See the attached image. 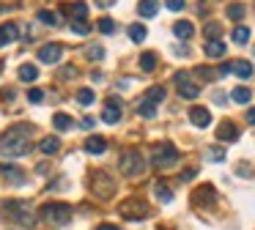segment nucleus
<instances>
[{
    "mask_svg": "<svg viewBox=\"0 0 255 230\" xmlns=\"http://www.w3.org/2000/svg\"><path fill=\"white\" fill-rule=\"evenodd\" d=\"M30 151V129L28 126H11L0 137V153L3 156H25Z\"/></svg>",
    "mask_w": 255,
    "mask_h": 230,
    "instance_id": "nucleus-1",
    "label": "nucleus"
},
{
    "mask_svg": "<svg viewBox=\"0 0 255 230\" xmlns=\"http://www.w3.org/2000/svg\"><path fill=\"white\" fill-rule=\"evenodd\" d=\"M39 217L52 225H66L72 222V206H66V203H47V206L39 208Z\"/></svg>",
    "mask_w": 255,
    "mask_h": 230,
    "instance_id": "nucleus-2",
    "label": "nucleus"
},
{
    "mask_svg": "<svg viewBox=\"0 0 255 230\" xmlns=\"http://www.w3.org/2000/svg\"><path fill=\"white\" fill-rule=\"evenodd\" d=\"M178 162V151L173 142H156L151 148V164L154 167H170V164Z\"/></svg>",
    "mask_w": 255,
    "mask_h": 230,
    "instance_id": "nucleus-3",
    "label": "nucleus"
},
{
    "mask_svg": "<svg viewBox=\"0 0 255 230\" xmlns=\"http://www.w3.org/2000/svg\"><path fill=\"white\" fill-rule=\"evenodd\" d=\"M91 189H94L96 197H110L113 192H116V181H113L105 170H96V173L91 175Z\"/></svg>",
    "mask_w": 255,
    "mask_h": 230,
    "instance_id": "nucleus-4",
    "label": "nucleus"
},
{
    "mask_svg": "<svg viewBox=\"0 0 255 230\" xmlns=\"http://www.w3.org/2000/svg\"><path fill=\"white\" fill-rule=\"evenodd\" d=\"M3 214H8L14 222H22L25 228H30V225H33V217H30V211H28V203L8 200V203H3Z\"/></svg>",
    "mask_w": 255,
    "mask_h": 230,
    "instance_id": "nucleus-5",
    "label": "nucleus"
},
{
    "mask_svg": "<svg viewBox=\"0 0 255 230\" xmlns=\"http://www.w3.org/2000/svg\"><path fill=\"white\" fill-rule=\"evenodd\" d=\"M118 167H121L124 175H140L145 170V162H143V153L137 151H127L121 156V162H118Z\"/></svg>",
    "mask_w": 255,
    "mask_h": 230,
    "instance_id": "nucleus-6",
    "label": "nucleus"
},
{
    "mask_svg": "<svg viewBox=\"0 0 255 230\" xmlns=\"http://www.w3.org/2000/svg\"><path fill=\"white\" fill-rule=\"evenodd\" d=\"M118 211H121V217L140 222V219H145V214H148V206H145V200H137V197H132V200L121 203V206H118Z\"/></svg>",
    "mask_w": 255,
    "mask_h": 230,
    "instance_id": "nucleus-7",
    "label": "nucleus"
},
{
    "mask_svg": "<svg viewBox=\"0 0 255 230\" xmlns=\"http://www.w3.org/2000/svg\"><path fill=\"white\" fill-rule=\"evenodd\" d=\"M173 82L178 85V96L181 99H198L200 96V88L189 80L187 71H176V74H173Z\"/></svg>",
    "mask_w": 255,
    "mask_h": 230,
    "instance_id": "nucleus-8",
    "label": "nucleus"
},
{
    "mask_svg": "<svg viewBox=\"0 0 255 230\" xmlns=\"http://www.w3.org/2000/svg\"><path fill=\"white\" fill-rule=\"evenodd\" d=\"M102 120H105V123H110V126L121 120V102H118V99H107V102H105Z\"/></svg>",
    "mask_w": 255,
    "mask_h": 230,
    "instance_id": "nucleus-9",
    "label": "nucleus"
},
{
    "mask_svg": "<svg viewBox=\"0 0 255 230\" xmlns=\"http://www.w3.org/2000/svg\"><path fill=\"white\" fill-rule=\"evenodd\" d=\"M61 58H63V47H61V44H44V47L39 49V60H41V63H47V66L58 63Z\"/></svg>",
    "mask_w": 255,
    "mask_h": 230,
    "instance_id": "nucleus-10",
    "label": "nucleus"
},
{
    "mask_svg": "<svg viewBox=\"0 0 255 230\" xmlns=\"http://www.w3.org/2000/svg\"><path fill=\"white\" fill-rule=\"evenodd\" d=\"M217 137H220L222 142H236L239 140V129L233 120H222L220 126H217Z\"/></svg>",
    "mask_w": 255,
    "mask_h": 230,
    "instance_id": "nucleus-11",
    "label": "nucleus"
},
{
    "mask_svg": "<svg viewBox=\"0 0 255 230\" xmlns=\"http://www.w3.org/2000/svg\"><path fill=\"white\" fill-rule=\"evenodd\" d=\"M19 36V27L14 25V22H3L0 25V47H8V44H14Z\"/></svg>",
    "mask_w": 255,
    "mask_h": 230,
    "instance_id": "nucleus-12",
    "label": "nucleus"
},
{
    "mask_svg": "<svg viewBox=\"0 0 255 230\" xmlns=\"http://www.w3.org/2000/svg\"><path fill=\"white\" fill-rule=\"evenodd\" d=\"M189 120H192L198 129H206V126L211 123V113L206 107H192L189 110Z\"/></svg>",
    "mask_w": 255,
    "mask_h": 230,
    "instance_id": "nucleus-13",
    "label": "nucleus"
},
{
    "mask_svg": "<svg viewBox=\"0 0 255 230\" xmlns=\"http://www.w3.org/2000/svg\"><path fill=\"white\" fill-rule=\"evenodd\" d=\"M85 153H94V156H99V153H105L107 151V140L105 137H99V134H91L88 140H85Z\"/></svg>",
    "mask_w": 255,
    "mask_h": 230,
    "instance_id": "nucleus-14",
    "label": "nucleus"
},
{
    "mask_svg": "<svg viewBox=\"0 0 255 230\" xmlns=\"http://www.w3.org/2000/svg\"><path fill=\"white\" fill-rule=\"evenodd\" d=\"M214 197H217V192H214V186H211V184L200 186V189L195 192V203H198V206H211Z\"/></svg>",
    "mask_w": 255,
    "mask_h": 230,
    "instance_id": "nucleus-15",
    "label": "nucleus"
},
{
    "mask_svg": "<svg viewBox=\"0 0 255 230\" xmlns=\"http://www.w3.org/2000/svg\"><path fill=\"white\" fill-rule=\"evenodd\" d=\"M231 74L242 77V80H250L253 77V63L250 60H231Z\"/></svg>",
    "mask_w": 255,
    "mask_h": 230,
    "instance_id": "nucleus-16",
    "label": "nucleus"
},
{
    "mask_svg": "<svg viewBox=\"0 0 255 230\" xmlns=\"http://www.w3.org/2000/svg\"><path fill=\"white\" fill-rule=\"evenodd\" d=\"M39 151H41V153H47V156H55V153L61 151V140H58V137H41Z\"/></svg>",
    "mask_w": 255,
    "mask_h": 230,
    "instance_id": "nucleus-17",
    "label": "nucleus"
},
{
    "mask_svg": "<svg viewBox=\"0 0 255 230\" xmlns=\"http://www.w3.org/2000/svg\"><path fill=\"white\" fill-rule=\"evenodd\" d=\"M233 102L236 104H250L253 102V88H244V85H239V88H233Z\"/></svg>",
    "mask_w": 255,
    "mask_h": 230,
    "instance_id": "nucleus-18",
    "label": "nucleus"
},
{
    "mask_svg": "<svg viewBox=\"0 0 255 230\" xmlns=\"http://www.w3.org/2000/svg\"><path fill=\"white\" fill-rule=\"evenodd\" d=\"M225 49H228V47L220 41V38H217V41H209V44H206L203 52H206V58H222V55H225Z\"/></svg>",
    "mask_w": 255,
    "mask_h": 230,
    "instance_id": "nucleus-19",
    "label": "nucleus"
},
{
    "mask_svg": "<svg viewBox=\"0 0 255 230\" xmlns=\"http://www.w3.org/2000/svg\"><path fill=\"white\" fill-rule=\"evenodd\" d=\"M0 173L6 175L11 184H22V170L14 167V164H0Z\"/></svg>",
    "mask_w": 255,
    "mask_h": 230,
    "instance_id": "nucleus-20",
    "label": "nucleus"
},
{
    "mask_svg": "<svg viewBox=\"0 0 255 230\" xmlns=\"http://www.w3.org/2000/svg\"><path fill=\"white\" fill-rule=\"evenodd\" d=\"M137 115H140V118H154V115H156V104L148 102V99H140V102H137Z\"/></svg>",
    "mask_w": 255,
    "mask_h": 230,
    "instance_id": "nucleus-21",
    "label": "nucleus"
},
{
    "mask_svg": "<svg viewBox=\"0 0 255 230\" xmlns=\"http://www.w3.org/2000/svg\"><path fill=\"white\" fill-rule=\"evenodd\" d=\"M137 11H140V16H156V11H159V3H156V0H140Z\"/></svg>",
    "mask_w": 255,
    "mask_h": 230,
    "instance_id": "nucleus-22",
    "label": "nucleus"
},
{
    "mask_svg": "<svg viewBox=\"0 0 255 230\" xmlns=\"http://www.w3.org/2000/svg\"><path fill=\"white\" fill-rule=\"evenodd\" d=\"M154 195H156V200H159V203H170L173 200V189L167 184H162V181L154 186Z\"/></svg>",
    "mask_w": 255,
    "mask_h": 230,
    "instance_id": "nucleus-23",
    "label": "nucleus"
},
{
    "mask_svg": "<svg viewBox=\"0 0 255 230\" xmlns=\"http://www.w3.org/2000/svg\"><path fill=\"white\" fill-rule=\"evenodd\" d=\"M173 33H176L178 38H189L195 33V27H192V22H176V25H173Z\"/></svg>",
    "mask_w": 255,
    "mask_h": 230,
    "instance_id": "nucleus-24",
    "label": "nucleus"
},
{
    "mask_svg": "<svg viewBox=\"0 0 255 230\" xmlns=\"http://www.w3.org/2000/svg\"><path fill=\"white\" fill-rule=\"evenodd\" d=\"M52 126H55L58 131H66V129H72V126H74V120L69 118L66 113H58L55 118H52Z\"/></svg>",
    "mask_w": 255,
    "mask_h": 230,
    "instance_id": "nucleus-25",
    "label": "nucleus"
},
{
    "mask_svg": "<svg viewBox=\"0 0 255 230\" xmlns=\"http://www.w3.org/2000/svg\"><path fill=\"white\" fill-rule=\"evenodd\" d=\"M129 38H132L134 44H143L145 41V25H140V22L129 25Z\"/></svg>",
    "mask_w": 255,
    "mask_h": 230,
    "instance_id": "nucleus-26",
    "label": "nucleus"
},
{
    "mask_svg": "<svg viewBox=\"0 0 255 230\" xmlns=\"http://www.w3.org/2000/svg\"><path fill=\"white\" fill-rule=\"evenodd\" d=\"M36 77H39V69H36V66H30V63L19 66V80L22 82H33Z\"/></svg>",
    "mask_w": 255,
    "mask_h": 230,
    "instance_id": "nucleus-27",
    "label": "nucleus"
},
{
    "mask_svg": "<svg viewBox=\"0 0 255 230\" xmlns=\"http://www.w3.org/2000/svg\"><path fill=\"white\" fill-rule=\"evenodd\" d=\"M203 33H206L209 41H217V38L222 36V25H220V22H209V25L203 27Z\"/></svg>",
    "mask_w": 255,
    "mask_h": 230,
    "instance_id": "nucleus-28",
    "label": "nucleus"
},
{
    "mask_svg": "<svg viewBox=\"0 0 255 230\" xmlns=\"http://www.w3.org/2000/svg\"><path fill=\"white\" fill-rule=\"evenodd\" d=\"M140 69H143V71H154L156 69V55L154 52H143V55H140Z\"/></svg>",
    "mask_w": 255,
    "mask_h": 230,
    "instance_id": "nucleus-29",
    "label": "nucleus"
},
{
    "mask_svg": "<svg viewBox=\"0 0 255 230\" xmlns=\"http://www.w3.org/2000/svg\"><path fill=\"white\" fill-rule=\"evenodd\" d=\"M69 14H72L74 19H85V16H88V5L85 3H72L69 5Z\"/></svg>",
    "mask_w": 255,
    "mask_h": 230,
    "instance_id": "nucleus-30",
    "label": "nucleus"
},
{
    "mask_svg": "<svg viewBox=\"0 0 255 230\" xmlns=\"http://www.w3.org/2000/svg\"><path fill=\"white\" fill-rule=\"evenodd\" d=\"M231 38H233L236 44H247V41H250V27H244V25H242V27H236Z\"/></svg>",
    "mask_w": 255,
    "mask_h": 230,
    "instance_id": "nucleus-31",
    "label": "nucleus"
},
{
    "mask_svg": "<svg viewBox=\"0 0 255 230\" xmlns=\"http://www.w3.org/2000/svg\"><path fill=\"white\" fill-rule=\"evenodd\" d=\"M94 99H96V96H94V91H91V88H83V91L77 93V102L83 104V107H88V104H94Z\"/></svg>",
    "mask_w": 255,
    "mask_h": 230,
    "instance_id": "nucleus-32",
    "label": "nucleus"
},
{
    "mask_svg": "<svg viewBox=\"0 0 255 230\" xmlns=\"http://www.w3.org/2000/svg\"><path fill=\"white\" fill-rule=\"evenodd\" d=\"M72 30L77 33V36H88V33H91V25H88L85 19H74V22H72Z\"/></svg>",
    "mask_w": 255,
    "mask_h": 230,
    "instance_id": "nucleus-33",
    "label": "nucleus"
},
{
    "mask_svg": "<svg viewBox=\"0 0 255 230\" xmlns=\"http://www.w3.org/2000/svg\"><path fill=\"white\" fill-rule=\"evenodd\" d=\"M225 14H228V19H242V16H244V5L242 3H233V5H228Z\"/></svg>",
    "mask_w": 255,
    "mask_h": 230,
    "instance_id": "nucleus-34",
    "label": "nucleus"
},
{
    "mask_svg": "<svg viewBox=\"0 0 255 230\" xmlns=\"http://www.w3.org/2000/svg\"><path fill=\"white\" fill-rule=\"evenodd\" d=\"M143 99H148V102H154V104H159L162 99H165V88H151L148 93H145Z\"/></svg>",
    "mask_w": 255,
    "mask_h": 230,
    "instance_id": "nucleus-35",
    "label": "nucleus"
},
{
    "mask_svg": "<svg viewBox=\"0 0 255 230\" xmlns=\"http://www.w3.org/2000/svg\"><path fill=\"white\" fill-rule=\"evenodd\" d=\"M96 30H99V33H107V36H110V33H116V22H113V19H107V16H105V19H99Z\"/></svg>",
    "mask_w": 255,
    "mask_h": 230,
    "instance_id": "nucleus-36",
    "label": "nucleus"
},
{
    "mask_svg": "<svg viewBox=\"0 0 255 230\" xmlns=\"http://www.w3.org/2000/svg\"><path fill=\"white\" fill-rule=\"evenodd\" d=\"M85 58H88V60H102V58H105V47H99V44H94V47H88V52H85Z\"/></svg>",
    "mask_w": 255,
    "mask_h": 230,
    "instance_id": "nucleus-37",
    "label": "nucleus"
},
{
    "mask_svg": "<svg viewBox=\"0 0 255 230\" xmlns=\"http://www.w3.org/2000/svg\"><path fill=\"white\" fill-rule=\"evenodd\" d=\"M39 22L55 27V25H58V14H52V11H39Z\"/></svg>",
    "mask_w": 255,
    "mask_h": 230,
    "instance_id": "nucleus-38",
    "label": "nucleus"
},
{
    "mask_svg": "<svg viewBox=\"0 0 255 230\" xmlns=\"http://www.w3.org/2000/svg\"><path fill=\"white\" fill-rule=\"evenodd\" d=\"M195 74H198V77H203V80H214V77H220V71L206 69V66H198V69H195Z\"/></svg>",
    "mask_w": 255,
    "mask_h": 230,
    "instance_id": "nucleus-39",
    "label": "nucleus"
},
{
    "mask_svg": "<svg viewBox=\"0 0 255 230\" xmlns=\"http://www.w3.org/2000/svg\"><path fill=\"white\" fill-rule=\"evenodd\" d=\"M28 102H33V104L44 102V91H41V88H30V91H28Z\"/></svg>",
    "mask_w": 255,
    "mask_h": 230,
    "instance_id": "nucleus-40",
    "label": "nucleus"
},
{
    "mask_svg": "<svg viewBox=\"0 0 255 230\" xmlns=\"http://www.w3.org/2000/svg\"><path fill=\"white\" fill-rule=\"evenodd\" d=\"M206 156H209L211 162H222V159H225V151H222V148H209Z\"/></svg>",
    "mask_w": 255,
    "mask_h": 230,
    "instance_id": "nucleus-41",
    "label": "nucleus"
},
{
    "mask_svg": "<svg viewBox=\"0 0 255 230\" xmlns=\"http://www.w3.org/2000/svg\"><path fill=\"white\" fill-rule=\"evenodd\" d=\"M167 8H170V11H181L184 8V5H187V0H167Z\"/></svg>",
    "mask_w": 255,
    "mask_h": 230,
    "instance_id": "nucleus-42",
    "label": "nucleus"
},
{
    "mask_svg": "<svg viewBox=\"0 0 255 230\" xmlns=\"http://www.w3.org/2000/svg\"><path fill=\"white\" fill-rule=\"evenodd\" d=\"M195 175H198V173H195L192 167H187V170H184V173H181V181H192Z\"/></svg>",
    "mask_w": 255,
    "mask_h": 230,
    "instance_id": "nucleus-43",
    "label": "nucleus"
},
{
    "mask_svg": "<svg viewBox=\"0 0 255 230\" xmlns=\"http://www.w3.org/2000/svg\"><path fill=\"white\" fill-rule=\"evenodd\" d=\"M116 3V0H96V5H99V8H107V5H113Z\"/></svg>",
    "mask_w": 255,
    "mask_h": 230,
    "instance_id": "nucleus-44",
    "label": "nucleus"
},
{
    "mask_svg": "<svg viewBox=\"0 0 255 230\" xmlns=\"http://www.w3.org/2000/svg\"><path fill=\"white\" fill-rule=\"evenodd\" d=\"M247 123H255V107L247 110Z\"/></svg>",
    "mask_w": 255,
    "mask_h": 230,
    "instance_id": "nucleus-45",
    "label": "nucleus"
},
{
    "mask_svg": "<svg viewBox=\"0 0 255 230\" xmlns=\"http://www.w3.org/2000/svg\"><path fill=\"white\" fill-rule=\"evenodd\" d=\"M83 129H94V118H85L83 120Z\"/></svg>",
    "mask_w": 255,
    "mask_h": 230,
    "instance_id": "nucleus-46",
    "label": "nucleus"
},
{
    "mask_svg": "<svg viewBox=\"0 0 255 230\" xmlns=\"http://www.w3.org/2000/svg\"><path fill=\"white\" fill-rule=\"evenodd\" d=\"M96 230H121V228H116V225H99Z\"/></svg>",
    "mask_w": 255,
    "mask_h": 230,
    "instance_id": "nucleus-47",
    "label": "nucleus"
}]
</instances>
